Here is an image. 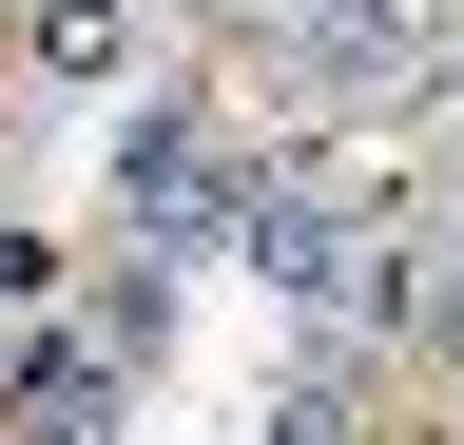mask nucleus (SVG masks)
<instances>
[{
	"instance_id": "8",
	"label": "nucleus",
	"mask_w": 464,
	"mask_h": 445,
	"mask_svg": "<svg viewBox=\"0 0 464 445\" xmlns=\"http://www.w3.org/2000/svg\"><path fill=\"white\" fill-rule=\"evenodd\" d=\"M290 20H310V0H290Z\"/></svg>"
},
{
	"instance_id": "7",
	"label": "nucleus",
	"mask_w": 464,
	"mask_h": 445,
	"mask_svg": "<svg viewBox=\"0 0 464 445\" xmlns=\"http://www.w3.org/2000/svg\"><path fill=\"white\" fill-rule=\"evenodd\" d=\"M426 349L464 368V233H445V271H426Z\"/></svg>"
},
{
	"instance_id": "6",
	"label": "nucleus",
	"mask_w": 464,
	"mask_h": 445,
	"mask_svg": "<svg viewBox=\"0 0 464 445\" xmlns=\"http://www.w3.org/2000/svg\"><path fill=\"white\" fill-rule=\"evenodd\" d=\"M252 445H348V387H271V426Z\"/></svg>"
},
{
	"instance_id": "2",
	"label": "nucleus",
	"mask_w": 464,
	"mask_h": 445,
	"mask_svg": "<svg viewBox=\"0 0 464 445\" xmlns=\"http://www.w3.org/2000/svg\"><path fill=\"white\" fill-rule=\"evenodd\" d=\"M0 445H116V329H20L0 349Z\"/></svg>"
},
{
	"instance_id": "1",
	"label": "nucleus",
	"mask_w": 464,
	"mask_h": 445,
	"mask_svg": "<svg viewBox=\"0 0 464 445\" xmlns=\"http://www.w3.org/2000/svg\"><path fill=\"white\" fill-rule=\"evenodd\" d=\"M232 194H252V155L213 136V97H136V117H116V213H136V252H232Z\"/></svg>"
},
{
	"instance_id": "3",
	"label": "nucleus",
	"mask_w": 464,
	"mask_h": 445,
	"mask_svg": "<svg viewBox=\"0 0 464 445\" xmlns=\"http://www.w3.org/2000/svg\"><path fill=\"white\" fill-rule=\"evenodd\" d=\"M20 78L39 97H116L136 78V0H20Z\"/></svg>"
},
{
	"instance_id": "4",
	"label": "nucleus",
	"mask_w": 464,
	"mask_h": 445,
	"mask_svg": "<svg viewBox=\"0 0 464 445\" xmlns=\"http://www.w3.org/2000/svg\"><path fill=\"white\" fill-rule=\"evenodd\" d=\"M406 59H426V20H406V0H310V78H329V97H387Z\"/></svg>"
},
{
	"instance_id": "5",
	"label": "nucleus",
	"mask_w": 464,
	"mask_h": 445,
	"mask_svg": "<svg viewBox=\"0 0 464 445\" xmlns=\"http://www.w3.org/2000/svg\"><path fill=\"white\" fill-rule=\"evenodd\" d=\"M58 310V252H39V213H0V329H39Z\"/></svg>"
}]
</instances>
